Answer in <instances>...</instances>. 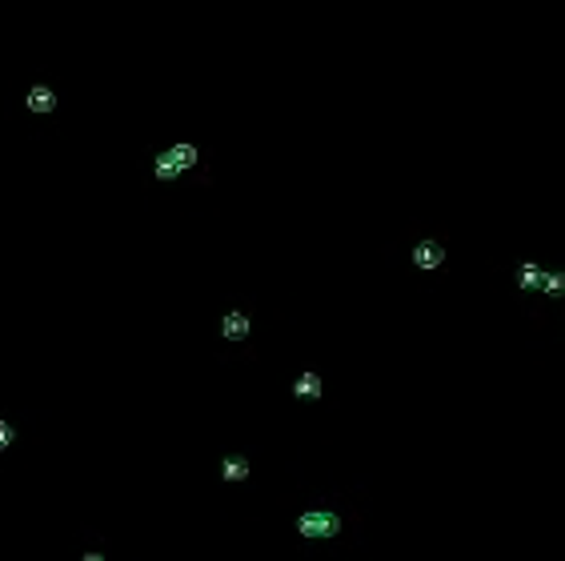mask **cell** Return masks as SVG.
<instances>
[{
  "instance_id": "6da1fadb",
  "label": "cell",
  "mask_w": 565,
  "mask_h": 561,
  "mask_svg": "<svg viewBox=\"0 0 565 561\" xmlns=\"http://www.w3.org/2000/svg\"><path fill=\"white\" fill-rule=\"evenodd\" d=\"M297 529H301V537H333L341 529V517L329 509H309V513H301Z\"/></svg>"
},
{
  "instance_id": "7a4b0ae2",
  "label": "cell",
  "mask_w": 565,
  "mask_h": 561,
  "mask_svg": "<svg viewBox=\"0 0 565 561\" xmlns=\"http://www.w3.org/2000/svg\"><path fill=\"white\" fill-rule=\"evenodd\" d=\"M413 261H417L421 269H437V265L445 261V253H441V245L425 241V245H417V249H413Z\"/></svg>"
},
{
  "instance_id": "3957f363",
  "label": "cell",
  "mask_w": 565,
  "mask_h": 561,
  "mask_svg": "<svg viewBox=\"0 0 565 561\" xmlns=\"http://www.w3.org/2000/svg\"><path fill=\"white\" fill-rule=\"evenodd\" d=\"M221 333L229 337V341H241V337L249 333V317L245 313H229V317L221 321Z\"/></svg>"
},
{
  "instance_id": "277c9868",
  "label": "cell",
  "mask_w": 565,
  "mask_h": 561,
  "mask_svg": "<svg viewBox=\"0 0 565 561\" xmlns=\"http://www.w3.org/2000/svg\"><path fill=\"white\" fill-rule=\"evenodd\" d=\"M52 104H56L52 88H44V85L28 88V109H32V112H52Z\"/></svg>"
},
{
  "instance_id": "5b68a950",
  "label": "cell",
  "mask_w": 565,
  "mask_h": 561,
  "mask_svg": "<svg viewBox=\"0 0 565 561\" xmlns=\"http://www.w3.org/2000/svg\"><path fill=\"white\" fill-rule=\"evenodd\" d=\"M221 477H225V481H245V477H249V462H245V457H225V462H221Z\"/></svg>"
},
{
  "instance_id": "8992f818",
  "label": "cell",
  "mask_w": 565,
  "mask_h": 561,
  "mask_svg": "<svg viewBox=\"0 0 565 561\" xmlns=\"http://www.w3.org/2000/svg\"><path fill=\"white\" fill-rule=\"evenodd\" d=\"M293 389H297V397H321V377L317 373H301Z\"/></svg>"
},
{
  "instance_id": "52a82bcc",
  "label": "cell",
  "mask_w": 565,
  "mask_h": 561,
  "mask_svg": "<svg viewBox=\"0 0 565 561\" xmlns=\"http://www.w3.org/2000/svg\"><path fill=\"white\" fill-rule=\"evenodd\" d=\"M169 157H172V164H177V169H193V164H197V149H193V145H177Z\"/></svg>"
},
{
  "instance_id": "ba28073f",
  "label": "cell",
  "mask_w": 565,
  "mask_h": 561,
  "mask_svg": "<svg viewBox=\"0 0 565 561\" xmlns=\"http://www.w3.org/2000/svg\"><path fill=\"white\" fill-rule=\"evenodd\" d=\"M541 277H545V273H541L537 265H521V273H517V285H521V289H537V285H541Z\"/></svg>"
},
{
  "instance_id": "9c48e42d",
  "label": "cell",
  "mask_w": 565,
  "mask_h": 561,
  "mask_svg": "<svg viewBox=\"0 0 565 561\" xmlns=\"http://www.w3.org/2000/svg\"><path fill=\"white\" fill-rule=\"evenodd\" d=\"M541 285H545V293L561 297V293H565V273H545V277H541Z\"/></svg>"
},
{
  "instance_id": "30bf717a",
  "label": "cell",
  "mask_w": 565,
  "mask_h": 561,
  "mask_svg": "<svg viewBox=\"0 0 565 561\" xmlns=\"http://www.w3.org/2000/svg\"><path fill=\"white\" fill-rule=\"evenodd\" d=\"M181 173V169H177V164H172V157L169 152H165V157H157V176H165V181H172V176Z\"/></svg>"
},
{
  "instance_id": "8fae6325",
  "label": "cell",
  "mask_w": 565,
  "mask_h": 561,
  "mask_svg": "<svg viewBox=\"0 0 565 561\" xmlns=\"http://www.w3.org/2000/svg\"><path fill=\"white\" fill-rule=\"evenodd\" d=\"M8 445H13V425L0 421V449H8Z\"/></svg>"
},
{
  "instance_id": "7c38bea8",
  "label": "cell",
  "mask_w": 565,
  "mask_h": 561,
  "mask_svg": "<svg viewBox=\"0 0 565 561\" xmlns=\"http://www.w3.org/2000/svg\"><path fill=\"white\" fill-rule=\"evenodd\" d=\"M81 561H105V557H100V553H85Z\"/></svg>"
}]
</instances>
